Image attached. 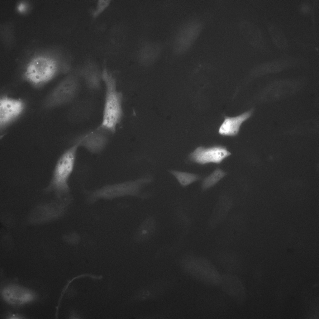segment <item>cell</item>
Here are the masks:
<instances>
[{"label":"cell","instance_id":"6da1fadb","mask_svg":"<svg viewBox=\"0 0 319 319\" xmlns=\"http://www.w3.org/2000/svg\"><path fill=\"white\" fill-rule=\"evenodd\" d=\"M102 77L105 87L104 99L102 120L96 128L110 136L116 133L123 119V97L117 88L116 78L106 66L102 70Z\"/></svg>","mask_w":319,"mask_h":319},{"label":"cell","instance_id":"7a4b0ae2","mask_svg":"<svg viewBox=\"0 0 319 319\" xmlns=\"http://www.w3.org/2000/svg\"><path fill=\"white\" fill-rule=\"evenodd\" d=\"M78 143H74L60 156L54 167L52 179L45 191L54 192L56 198L64 197L70 190L68 181L74 169Z\"/></svg>","mask_w":319,"mask_h":319},{"label":"cell","instance_id":"3957f363","mask_svg":"<svg viewBox=\"0 0 319 319\" xmlns=\"http://www.w3.org/2000/svg\"><path fill=\"white\" fill-rule=\"evenodd\" d=\"M81 81L77 72L68 74L45 98L42 103L43 108L50 109L73 102L80 91Z\"/></svg>","mask_w":319,"mask_h":319},{"label":"cell","instance_id":"277c9868","mask_svg":"<svg viewBox=\"0 0 319 319\" xmlns=\"http://www.w3.org/2000/svg\"><path fill=\"white\" fill-rule=\"evenodd\" d=\"M153 180L152 176L146 175L135 180L107 185L89 193L88 201L93 202L100 198L111 199L125 196H137L142 187Z\"/></svg>","mask_w":319,"mask_h":319},{"label":"cell","instance_id":"5b68a950","mask_svg":"<svg viewBox=\"0 0 319 319\" xmlns=\"http://www.w3.org/2000/svg\"><path fill=\"white\" fill-rule=\"evenodd\" d=\"M200 29L199 23L193 18L179 22L173 32L169 42L172 54L179 57L186 53L195 40Z\"/></svg>","mask_w":319,"mask_h":319},{"label":"cell","instance_id":"8992f818","mask_svg":"<svg viewBox=\"0 0 319 319\" xmlns=\"http://www.w3.org/2000/svg\"><path fill=\"white\" fill-rule=\"evenodd\" d=\"M70 201L69 199L63 197L40 203L30 212L28 221L32 225H37L56 220L64 215Z\"/></svg>","mask_w":319,"mask_h":319},{"label":"cell","instance_id":"52a82bcc","mask_svg":"<svg viewBox=\"0 0 319 319\" xmlns=\"http://www.w3.org/2000/svg\"><path fill=\"white\" fill-rule=\"evenodd\" d=\"M186 267L190 274L199 281L212 286L220 284L221 275L208 260L201 257L194 258L188 261Z\"/></svg>","mask_w":319,"mask_h":319},{"label":"cell","instance_id":"ba28073f","mask_svg":"<svg viewBox=\"0 0 319 319\" xmlns=\"http://www.w3.org/2000/svg\"><path fill=\"white\" fill-rule=\"evenodd\" d=\"M58 71L53 63H32L27 67L23 75L25 80L36 87L45 85L55 78Z\"/></svg>","mask_w":319,"mask_h":319},{"label":"cell","instance_id":"9c48e42d","mask_svg":"<svg viewBox=\"0 0 319 319\" xmlns=\"http://www.w3.org/2000/svg\"><path fill=\"white\" fill-rule=\"evenodd\" d=\"M165 44L162 41L146 39L140 41L136 49L135 58L139 64L148 66L154 64L161 57Z\"/></svg>","mask_w":319,"mask_h":319},{"label":"cell","instance_id":"30bf717a","mask_svg":"<svg viewBox=\"0 0 319 319\" xmlns=\"http://www.w3.org/2000/svg\"><path fill=\"white\" fill-rule=\"evenodd\" d=\"M231 154L225 147L221 145L208 148L199 146L190 153L188 158L190 161L201 164L209 163L219 164Z\"/></svg>","mask_w":319,"mask_h":319},{"label":"cell","instance_id":"8fae6325","mask_svg":"<svg viewBox=\"0 0 319 319\" xmlns=\"http://www.w3.org/2000/svg\"><path fill=\"white\" fill-rule=\"evenodd\" d=\"M109 135L97 128L79 136L74 143L79 144L89 152L98 154L102 152L109 142Z\"/></svg>","mask_w":319,"mask_h":319},{"label":"cell","instance_id":"7c38bea8","mask_svg":"<svg viewBox=\"0 0 319 319\" xmlns=\"http://www.w3.org/2000/svg\"><path fill=\"white\" fill-rule=\"evenodd\" d=\"M24 108L23 102L19 99L3 96L0 100V126L3 130L22 113Z\"/></svg>","mask_w":319,"mask_h":319},{"label":"cell","instance_id":"4fadbf2b","mask_svg":"<svg viewBox=\"0 0 319 319\" xmlns=\"http://www.w3.org/2000/svg\"><path fill=\"white\" fill-rule=\"evenodd\" d=\"M1 294L6 302L16 306L29 303L36 297L34 292L31 290L15 284H8L3 287Z\"/></svg>","mask_w":319,"mask_h":319},{"label":"cell","instance_id":"5bb4252c","mask_svg":"<svg viewBox=\"0 0 319 319\" xmlns=\"http://www.w3.org/2000/svg\"><path fill=\"white\" fill-rule=\"evenodd\" d=\"M77 73L88 90L96 91L101 88L103 83L102 70L100 71L96 64L88 63Z\"/></svg>","mask_w":319,"mask_h":319},{"label":"cell","instance_id":"9a60e30c","mask_svg":"<svg viewBox=\"0 0 319 319\" xmlns=\"http://www.w3.org/2000/svg\"><path fill=\"white\" fill-rule=\"evenodd\" d=\"M220 285L224 292L242 303L245 295L242 281L235 275L226 274L221 275Z\"/></svg>","mask_w":319,"mask_h":319},{"label":"cell","instance_id":"2e32d148","mask_svg":"<svg viewBox=\"0 0 319 319\" xmlns=\"http://www.w3.org/2000/svg\"><path fill=\"white\" fill-rule=\"evenodd\" d=\"M253 112L251 109L236 117L225 116L224 121L219 127V133L224 136H236L242 123L251 116Z\"/></svg>","mask_w":319,"mask_h":319},{"label":"cell","instance_id":"e0dca14e","mask_svg":"<svg viewBox=\"0 0 319 319\" xmlns=\"http://www.w3.org/2000/svg\"><path fill=\"white\" fill-rule=\"evenodd\" d=\"M239 28L245 39L253 46L259 48L263 43L262 33L259 28L253 23L246 20L240 21Z\"/></svg>","mask_w":319,"mask_h":319},{"label":"cell","instance_id":"ac0fdd59","mask_svg":"<svg viewBox=\"0 0 319 319\" xmlns=\"http://www.w3.org/2000/svg\"><path fill=\"white\" fill-rule=\"evenodd\" d=\"M155 228L154 219L149 217L145 220L138 229L136 238L139 241L145 240L150 238L154 233Z\"/></svg>","mask_w":319,"mask_h":319},{"label":"cell","instance_id":"d6986e66","mask_svg":"<svg viewBox=\"0 0 319 319\" xmlns=\"http://www.w3.org/2000/svg\"><path fill=\"white\" fill-rule=\"evenodd\" d=\"M169 172L183 187L188 186L200 179L198 175L192 173L174 169L169 170Z\"/></svg>","mask_w":319,"mask_h":319},{"label":"cell","instance_id":"ffe728a7","mask_svg":"<svg viewBox=\"0 0 319 319\" xmlns=\"http://www.w3.org/2000/svg\"><path fill=\"white\" fill-rule=\"evenodd\" d=\"M269 31L273 42L277 48L283 50L287 47L286 37L281 29L276 26H272L269 27Z\"/></svg>","mask_w":319,"mask_h":319},{"label":"cell","instance_id":"44dd1931","mask_svg":"<svg viewBox=\"0 0 319 319\" xmlns=\"http://www.w3.org/2000/svg\"><path fill=\"white\" fill-rule=\"evenodd\" d=\"M226 173L222 169L217 168L203 180L202 187L206 189L213 186L223 178Z\"/></svg>","mask_w":319,"mask_h":319},{"label":"cell","instance_id":"7402d4cb","mask_svg":"<svg viewBox=\"0 0 319 319\" xmlns=\"http://www.w3.org/2000/svg\"><path fill=\"white\" fill-rule=\"evenodd\" d=\"M110 0H98L95 7L91 11V14L93 18L98 17L110 5Z\"/></svg>","mask_w":319,"mask_h":319},{"label":"cell","instance_id":"603a6c76","mask_svg":"<svg viewBox=\"0 0 319 319\" xmlns=\"http://www.w3.org/2000/svg\"><path fill=\"white\" fill-rule=\"evenodd\" d=\"M9 317H10L9 318H11V319H12V318L17 319V318H21L20 317H19V316H17V315H14V314L11 315H10V316H9Z\"/></svg>","mask_w":319,"mask_h":319}]
</instances>
